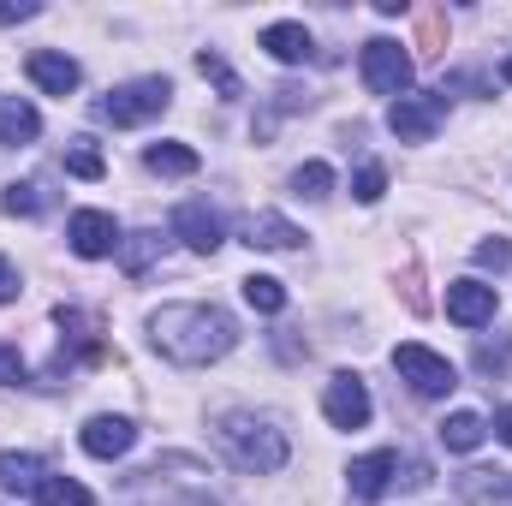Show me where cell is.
Masks as SVG:
<instances>
[{
	"instance_id": "cell-29",
	"label": "cell",
	"mask_w": 512,
	"mask_h": 506,
	"mask_svg": "<svg viewBox=\"0 0 512 506\" xmlns=\"http://www.w3.org/2000/svg\"><path fill=\"white\" fill-rule=\"evenodd\" d=\"M197 72H203V78H215V84H221V96H239V78L227 72V60H221V54H209V48H203V54H197Z\"/></svg>"
},
{
	"instance_id": "cell-19",
	"label": "cell",
	"mask_w": 512,
	"mask_h": 506,
	"mask_svg": "<svg viewBox=\"0 0 512 506\" xmlns=\"http://www.w3.org/2000/svg\"><path fill=\"white\" fill-rule=\"evenodd\" d=\"M149 173H167V179H185V173H197L203 161H197V149L191 143H149Z\"/></svg>"
},
{
	"instance_id": "cell-9",
	"label": "cell",
	"mask_w": 512,
	"mask_h": 506,
	"mask_svg": "<svg viewBox=\"0 0 512 506\" xmlns=\"http://www.w3.org/2000/svg\"><path fill=\"white\" fill-rule=\"evenodd\" d=\"M66 239H72V251L84 256V262H96V256L120 251V221H114V215H102V209H78V215H72V227H66Z\"/></svg>"
},
{
	"instance_id": "cell-24",
	"label": "cell",
	"mask_w": 512,
	"mask_h": 506,
	"mask_svg": "<svg viewBox=\"0 0 512 506\" xmlns=\"http://www.w3.org/2000/svg\"><path fill=\"white\" fill-rule=\"evenodd\" d=\"M66 173H72V179H102L108 161H102V149H96L90 137H78V143L66 149Z\"/></svg>"
},
{
	"instance_id": "cell-11",
	"label": "cell",
	"mask_w": 512,
	"mask_h": 506,
	"mask_svg": "<svg viewBox=\"0 0 512 506\" xmlns=\"http://www.w3.org/2000/svg\"><path fill=\"white\" fill-rule=\"evenodd\" d=\"M393 477H399V453H364V459H352V471H346V483H352V495L358 501H382L387 489H393Z\"/></svg>"
},
{
	"instance_id": "cell-23",
	"label": "cell",
	"mask_w": 512,
	"mask_h": 506,
	"mask_svg": "<svg viewBox=\"0 0 512 506\" xmlns=\"http://www.w3.org/2000/svg\"><path fill=\"white\" fill-rule=\"evenodd\" d=\"M245 304L262 310V316H280V310H286V286H280L274 274H251V280H245Z\"/></svg>"
},
{
	"instance_id": "cell-10",
	"label": "cell",
	"mask_w": 512,
	"mask_h": 506,
	"mask_svg": "<svg viewBox=\"0 0 512 506\" xmlns=\"http://www.w3.org/2000/svg\"><path fill=\"white\" fill-rule=\"evenodd\" d=\"M495 286H483V280H453L447 286V322H459V328H483V322H495Z\"/></svg>"
},
{
	"instance_id": "cell-15",
	"label": "cell",
	"mask_w": 512,
	"mask_h": 506,
	"mask_svg": "<svg viewBox=\"0 0 512 506\" xmlns=\"http://www.w3.org/2000/svg\"><path fill=\"white\" fill-rule=\"evenodd\" d=\"M298 239H304V233H298L286 215H268V209H262V215L245 221V245H251V251H298Z\"/></svg>"
},
{
	"instance_id": "cell-33",
	"label": "cell",
	"mask_w": 512,
	"mask_h": 506,
	"mask_svg": "<svg viewBox=\"0 0 512 506\" xmlns=\"http://www.w3.org/2000/svg\"><path fill=\"white\" fill-rule=\"evenodd\" d=\"M12 298H18V268L0 256V304H12Z\"/></svg>"
},
{
	"instance_id": "cell-28",
	"label": "cell",
	"mask_w": 512,
	"mask_h": 506,
	"mask_svg": "<svg viewBox=\"0 0 512 506\" xmlns=\"http://www.w3.org/2000/svg\"><path fill=\"white\" fill-rule=\"evenodd\" d=\"M382 191H387V173L376 167V161H364L358 179H352V197H358V203H382Z\"/></svg>"
},
{
	"instance_id": "cell-34",
	"label": "cell",
	"mask_w": 512,
	"mask_h": 506,
	"mask_svg": "<svg viewBox=\"0 0 512 506\" xmlns=\"http://www.w3.org/2000/svg\"><path fill=\"white\" fill-rule=\"evenodd\" d=\"M495 441H507V447H512V405H507V411H495Z\"/></svg>"
},
{
	"instance_id": "cell-20",
	"label": "cell",
	"mask_w": 512,
	"mask_h": 506,
	"mask_svg": "<svg viewBox=\"0 0 512 506\" xmlns=\"http://www.w3.org/2000/svg\"><path fill=\"white\" fill-rule=\"evenodd\" d=\"M483 435H489V423H483L477 411H453V417L441 423V447H447V453H471V447H483Z\"/></svg>"
},
{
	"instance_id": "cell-4",
	"label": "cell",
	"mask_w": 512,
	"mask_h": 506,
	"mask_svg": "<svg viewBox=\"0 0 512 506\" xmlns=\"http://www.w3.org/2000/svg\"><path fill=\"white\" fill-rule=\"evenodd\" d=\"M393 370L411 381V393H417V399H441V393H453V387H459V370H453L441 352L411 346V340H405V346H393Z\"/></svg>"
},
{
	"instance_id": "cell-30",
	"label": "cell",
	"mask_w": 512,
	"mask_h": 506,
	"mask_svg": "<svg viewBox=\"0 0 512 506\" xmlns=\"http://www.w3.org/2000/svg\"><path fill=\"white\" fill-rule=\"evenodd\" d=\"M507 262H512V245H507V239H483V245H477V268H495V274H501Z\"/></svg>"
},
{
	"instance_id": "cell-1",
	"label": "cell",
	"mask_w": 512,
	"mask_h": 506,
	"mask_svg": "<svg viewBox=\"0 0 512 506\" xmlns=\"http://www.w3.org/2000/svg\"><path fill=\"white\" fill-rule=\"evenodd\" d=\"M149 340H155L161 358L197 370V364H215V358L233 352L239 322H233L221 304H161V310L149 316Z\"/></svg>"
},
{
	"instance_id": "cell-14",
	"label": "cell",
	"mask_w": 512,
	"mask_h": 506,
	"mask_svg": "<svg viewBox=\"0 0 512 506\" xmlns=\"http://www.w3.org/2000/svg\"><path fill=\"white\" fill-rule=\"evenodd\" d=\"M262 48L280 60V66H304L310 54H316V42H310V30L304 24H292V18H280V24H268L262 30Z\"/></svg>"
},
{
	"instance_id": "cell-5",
	"label": "cell",
	"mask_w": 512,
	"mask_h": 506,
	"mask_svg": "<svg viewBox=\"0 0 512 506\" xmlns=\"http://www.w3.org/2000/svg\"><path fill=\"white\" fill-rule=\"evenodd\" d=\"M447 120V90L441 96H399L393 108H387V131L399 137V143H429L435 131Z\"/></svg>"
},
{
	"instance_id": "cell-35",
	"label": "cell",
	"mask_w": 512,
	"mask_h": 506,
	"mask_svg": "<svg viewBox=\"0 0 512 506\" xmlns=\"http://www.w3.org/2000/svg\"><path fill=\"white\" fill-rule=\"evenodd\" d=\"M501 72H507V84H512V54H507V66H501Z\"/></svg>"
},
{
	"instance_id": "cell-16",
	"label": "cell",
	"mask_w": 512,
	"mask_h": 506,
	"mask_svg": "<svg viewBox=\"0 0 512 506\" xmlns=\"http://www.w3.org/2000/svg\"><path fill=\"white\" fill-rule=\"evenodd\" d=\"M465 506H512V471H465L459 477Z\"/></svg>"
},
{
	"instance_id": "cell-26",
	"label": "cell",
	"mask_w": 512,
	"mask_h": 506,
	"mask_svg": "<svg viewBox=\"0 0 512 506\" xmlns=\"http://www.w3.org/2000/svg\"><path fill=\"white\" fill-rule=\"evenodd\" d=\"M42 209H48V191L36 179H24V185L6 191V215H42Z\"/></svg>"
},
{
	"instance_id": "cell-32",
	"label": "cell",
	"mask_w": 512,
	"mask_h": 506,
	"mask_svg": "<svg viewBox=\"0 0 512 506\" xmlns=\"http://www.w3.org/2000/svg\"><path fill=\"white\" fill-rule=\"evenodd\" d=\"M24 18H36V0H0V24H24Z\"/></svg>"
},
{
	"instance_id": "cell-27",
	"label": "cell",
	"mask_w": 512,
	"mask_h": 506,
	"mask_svg": "<svg viewBox=\"0 0 512 506\" xmlns=\"http://www.w3.org/2000/svg\"><path fill=\"white\" fill-rule=\"evenodd\" d=\"M477 370H483V376H507V370H512V334L477 346Z\"/></svg>"
},
{
	"instance_id": "cell-21",
	"label": "cell",
	"mask_w": 512,
	"mask_h": 506,
	"mask_svg": "<svg viewBox=\"0 0 512 506\" xmlns=\"http://www.w3.org/2000/svg\"><path fill=\"white\" fill-rule=\"evenodd\" d=\"M36 506H96V495L78 483V477H48L36 489Z\"/></svg>"
},
{
	"instance_id": "cell-17",
	"label": "cell",
	"mask_w": 512,
	"mask_h": 506,
	"mask_svg": "<svg viewBox=\"0 0 512 506\" xmlns=\"http://www.w3.org/2000/svg\"><path fill=\"white\" fill-rule=\"evenodd\" d=\"M48 483V465L36 453H0V489L6 495H36Z\"/></svg>"
},
{
	"instance_id": "cell-8",
	"label": "cell",
	"mask_w": 512,
	"mask_h": 506,
	"mask_svg": "<svg viewBox=\"0 0 512 506\" xmlns=\"http://www.w3.org/2000/svg\"><path fill=\"white\" fill-rule=\"evenodd\" d=\"M173 239H185V251H197V256H215L221 239H227V227H221V215L209 203H179L173 209Z\"/></svg>"
},
{
	"instance_id": "cell-6",
	"label": "cell",
	"mask_w": 512,
	"mask_h": 506,
	"mask_svg": "<svg viewBox=\"0 0 512 506\" xmlns=\"http://www.w3.org/2000/svg\"><path fill=\"white\" fill-rule=\"evenodd\" d=\"M364 84L376 90V96H405L411 90V54L399 48V42H387V36H376V42H364Z\"/></svg>"
},
{
	"instance_id": "cell-22",
	"label": "cell",
	"mask_w": 512,
	"mask_h": 506,
	"mask_svg": "<svg viewBox=\"0 0 512 506\" xmlns=\"http://www.w3.org/2000/svg\"><path fill=\"white\" fill-rule=\"evenodd\" d=\"M292 191H298L304 203H322V197L334 191V167H328V161H304V167L292 173Z\"/></svg>"
},
{
	"instance_id": "cell-13",
	"label": "cell",
	"mask_w": 512,
	"mask_h": 506,
	"mask_svg": "<svg viewBox=\"0 0 512 506\" xmlns=\"http://www.w3.org/2000/svg\"><path fill=\"white\" fill-rule=\"evenodd\" d=\"M78 441H84V453H90V459H120V453H131L137 429H131V417H108V411H102V417H90V423H84V435H78Z\"/></svg>"
},
{
	"instance_id": "cell-31",
	"label": "cell",
	"mask_w": 512,
	"mask_h": 506,
	"mask_svg": "<svg viewBox=\"0 0 512 506\" xmlns=\"http://www.w3.org/2000/svg\"><path fill=\"white\" fill-rule=\"evenodd\" d=\"M24 376V358H18V346H6V340H0V387H6V381H18Z\"/></svg>"
},
{
	"instance_id": "cell-3",
	"label": "cell",
	"mask_w": 512,
	"mask_h": 506,
	"mask_svg": "<svg viewBox=\"0 0 512 506\" xmlns=\"http://www.w3.org/2000/svg\"><path fill=\"white\" fill-rule=\"evenodd\" d=\"M167 102H173L167 78H137V84H120L108 102H96V120H108V126H143V120L167 114Z\"/></svg>"
},
{
	"instance_id": "cell-18",
	"label": "cell",
	"mask_w": 512,
	"mask_h": 506,
	"mask_svg": "<svg viewBox=\"0 0 512 506\" xmlns=\"http://www.w3.org/2000/svg\"><path fill=\"white\" fill-rule=\"evenodd\" d=\"M42 131V114L18 96H0V143H30Z\"/></svg>"
},
{
	"instance_id": "cell-12",
	"label": "cell",
	"mask_w": 512,
	"mask_h": 506,
	"mask_svg": "<svg viewBox=\"0 0 512 506\" xmlns=\"http://www.w3.org/2000/svg\"><path fill=\"white\" fill-rule=\"evenodd\" d=\"M24 72H30V84L48 90V96H72V90H78V60H72V54L36 48V54L24 60Z\"/></svg>"
},
{
	"instance_id": "cell-25",
	"label": "cell",
	"mask_w": 512,
	"mask_h": 506,
	"mask_svg": "<svg viewBox=\"0 0 512 506\" xmlns=\"http://www.w3.org/2000/svg\"><path fill=\"white\" fill-rule=\"evenodd\" d=\"M155 256H161V233H131V239H120V262H126V274H143Z\"/></svg>"
},
{
	"instance_id": "cell-7",
	"label": "cell",
	"mask_w": 512,
	"mask_h": 506,
	"mask_svg": "<svg viewBox=\"0 0 512 506\" xmlns=\"http://www.w3.org/2000/svg\"><path fill=\"white\" fill-rule=\"evenodd\" d=\"M322 411H328V423H334V429H364V423H370V411H376L364 376L340 370V376L328 381V393H322Z\"/></svg>"
},
{
	"instance_id": "cell-2",
	"label": "cell",
	"mask_w": 512,
	"mask_h": 506,
	"mask_svg": "<svg viewBox=\"0 0 512 506\" xmlns=\"http://www.w3.org/2000/svg\"><path fill=\"white\" fill-rule=\"evenodd\" d=\"M221 447H227V459H233L239 471H251V477H274V471L292 459L286 435H280L268 417H251V411H227V417H221Z\"/></svg>"
}]
</instances>
